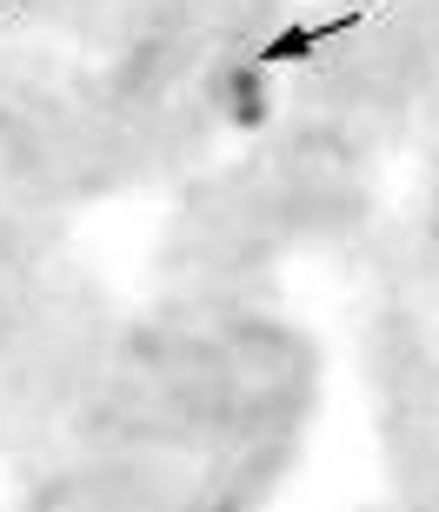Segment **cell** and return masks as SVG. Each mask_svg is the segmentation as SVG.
I'll return each mask as SVG.
<instances>
[{
    "label": "cell",
    "mask_w": 439,
    "mask_h": 512,
    "mask_svg": "<svg viewBox=\"0 0 439 512\" xmlns=\"http://www.w3.org/2000/svg\"><path fill=\"white\" fill-rule=\"evenodd\" d=\"M360 27V14H333V20H293V27H280V34L260 40V67H300V60H313L326 47V40H340Z\"/></svg>",
    "instance_id": "cell-2"
},
{
    "label": "cell",
    "mask_w": 439,
    "mask_h": 512,
    "mask_svg": "<svg viewBox=\"0 0 439 512\" xmlns=\"http://www.w3.org/2000/svg\"><path fill=\"white\" fill-rule=\"evenodd\" d=\"M213 100H220V114H227L233 127H267V114H273L267 67H260V60H233L227 74L213 80Z\"/></svg>",
    "instance_id": "cell-1"
}]
</instances>
